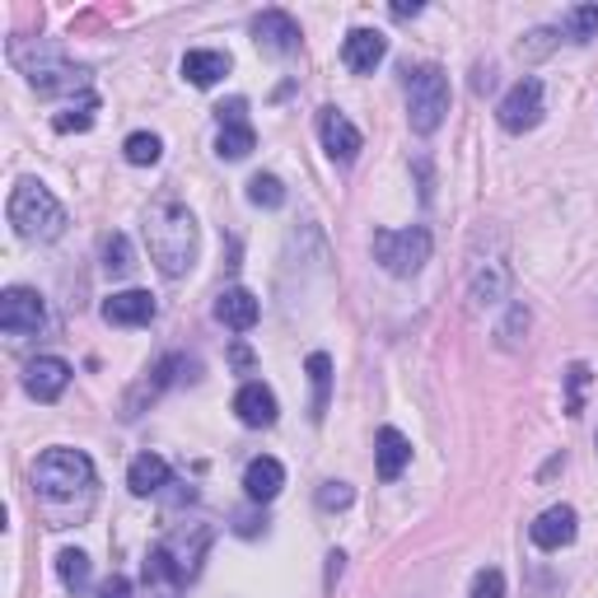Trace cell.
I'll return each instance as SVG.
<instances>
[{
    "label": "cell",
    "instance_id": "obj_16",
    "mask_svg": "<svg viewBox=\"0 0 598 598\" xmlns=\"http://www.w3.org/2000/svg\"><path fill=\"white\" fill-rule=\"evenodd\" d=\"M155 313H159V304L150 290H118L103 299V318L112 328H145Z\"/></svg>",
    "mask_w": 598,
    "mask_h": 598
},
{
    "label": "cell",
    "instance_id": "obj_36",
    "mask_svg": "<svg viewBox=\"0 0 598 598\" xmlns=\"http://www.w3.org/2000/svg\"><path fill=\"white\" fill-rule=\"evenodd\" d=\"M425 5H417V0H411V5H402V0H398V5H392V19H417Z\"/></svg>",
    "mask_w": 598,
    "mask_h": 598
},
{
    "label": "cell",
    "instance_id": "obj_15",
    "mask_svg": "<svg viewBox=\"0 0 598 598\" xmlns=\"http://www.w3.org/2000/svg\"><path fill=\"white\" fill-rule=\"evenodd\" d=\"M388 56V37L379 29H351L346 43H342V66L351 75H374V66H379Z\"/></svg>",
    "mask_w": 598,
    "mask_h": 598
},
{
    "label": "cell",
    "instance_id": "obj_32",
    "mask_svg": "<svg viewBox=\"0 0 598 598\" xmlns=\"http://www.w3.org/2000/svg\"><path fill=\"white\" fill-rule=\"evenodd\" d=\"M351 500H355V491L346 481H323L318 486V505H323V510H346Z\"/></svg>",
    "mask_w": 598,
    "mask_h": 598
},
{
    "label": "cell",
    "instance_id": "obj_8",
    "mask_svg": "<svg viewBox=\"0 0 598 598\" xmlns=\"http://www.w3.org/2000/svg\"><path fill=\"white\" fill-rule=\"evenodd\" d=\"M29 75V85L37 93H89V70L85 66H70L62 52L47 47L43 62H19Z\"/></svg>",
    "mask_w": 598,
    "mask_h": 598
},
{
    "label": "cell",
    "instance_id": "obj_7",
    "mask_svg": "<svg viewBox=\"0 0 598 598\" xmlns=\"http://www.w3.org/2000/svg\"><path fill=\"white\" fill-rule=\"evenodd\" d=\"M542 112H547V93H542V80L538 75H523L519 85H510V93L500 99L496 118L500 126L510 131V136H523V131H533L542 122Z\"/></svg>",
    "mask_w": 598,
    "mask_h": 598
},
{
    "label": "cell",
    "instance_id": "obj_19",
    "mask_svg": "<svg viewBox=\"0 0 598 598\" xmlns=\"http://www.w3.org/2000/svg\"><path fill=\"white\" fill-rule=\"evenodd\" d=\"M257 313H262V304H257L253 290L230 286V290L215 295V318H220V323L230 328V332H248V328L257 323Z\"/></svg>",
    "mask_w": 598,
    "mask_h": 598
},
{
    "label": "cell",
    "instance_id": "obj_24",
    "mask_svg": "<svg viewBox=\"0 0 598 598\" xmlns=\"http://www.w3.org/2000/svg\"><path fill=\"white\" fill-rule=\"evenodd\" d=\"M122 155H126V164L150 168V164H159V155H164V141L155 136V131H131V136L122 141Z\"/></svg>",
    "mask_w": 598,
    "mask_h": 598
},
{
    "label": "cell",
    "instance_id": "obj_21",
    "mask_svg": "<svg viewBox=\"0 0 598 598\" xmlns=\"http://www.w3.org/2000/svg\"><path fill=\"white\" fill-rule=\"evenodd\" d=\"M230 75V52H215V47H197L182 56V80L197 85V89H211Z\"/></svg>",
    "mask_w": 598,
    "mask_h": 598
},
{
    "label": "cell",
    "instance_id": "obj_10",
    "mask_svg": "<svg viewBox=\"0 0 598 598\" xmlns=\"http://www.w3.org/2000/svg\"><path fill=\"white\" fill-rule=\"evenodd\" d=\"M220 136H215V155L220 159H248L257 150V131L248 122V99H230L215 108Z\"/></svg>",
    "mask_w": 598,
    "mask_h": 598
},
{
    "label": "cell",
    "instance_id": "obj_25",
    "mask_svg": "<svg viewBox=\"0 0 598 598\" xmlns=\"http://www.w3.org/2000/svg\"><path fill=\"white\" fill-rule=\"evenodd\" d=\"M561 33L571 37V43H594L598 37V5H575L561 14Z\"/></svg>",
    "mask_w": 598,
    "mask_h": 598
},
{
    "label": "cell",
    "instance_id": "obj_2",
    "mask_svg": "<svg viewBox=\"0 0 598 598\" xmlns=\"http://www.w3.org/2000/svg\"><path fill=\"white\" fill-rule=\"evenodd\" d=\"M145 248H150V262L168 276L178 280L197 267V248H201V230H197V215L187 211L182 201L164 197L145 211Z\"/></svg>",
    "mask_w": 598,
    "mask_h": 598
},
{
    "label": "cell",
    "instance_id": "obj_22",
    "mask_svg": "<svg viewBox=\"0 0 598 598\" xmlns=\"http://www.w3.org/2000/svg\"><path fill=\"white\" fill-rule=\"evenodd\" d=\"M126 486L131 496H159L164 486H174V473H168V463L159 454H136L126 467Z\"/></svg>",
    "mask_w": 598,
    "mask_h": 598
},
{
    "label": "cell",
    "instance_id": "obj_12",
    "mask_svg": "<svg viewBox=\"0 0 598 598\" xmlns=\"http://www.w3.org/2000/svg\"><path fill=\"white\" fill-rule=\"evenodd\" d=\"M70 374L75 369L62 361V355H37V361L24 365V392L33 402H56L70 388Z\"/></svg>",
    "mask_w": 598,
    "mask_h": 598
},
{
    "label": "cell",
    "instance_id": "obj_1",
    "mask_svg": "<svg viewBox=\"0 0 598 598\" xmlns=\"http://www.w3.org/2000/svg\"><path fill=\"white\" fill-rule=\"evenodd\" d=\"M33 486H37V500H43L52 529H66L70 510L75 514L89 510L99 477H93V458L85 449H47V454L33 463Z\"/></svg>",
    "mask_w": 598,
    "mask_h": 598
},
{
    "label": "cell",
    "instance_id": "obj_28",
    "mask_svg": "<svg viewBox=\"0 0 598 598\" xmlns=\"http://www.w3.org/2000/svg\"><path fill=\"white\" fill-rule=\"evenodd\" d=\"M93 112H99V99H93V93H85V99L75 103V108L56 112V118H52V126L62 131V136H70V131H89V126H93Z\"/></svg>",
    "mask_w": 598,
    "mask_h": 598
},
{
    "label": "cell",
    "instance_id": "obj_17",
    "mask_svg": "<svg viewBox=\"0 0 598 598\" xmlns=\"http://www.w3.org/2000/svg\"><path fill=\"white\" fill-rule=\"evenodd\" d=\"M234 411H239V421L243 425H253V430H267V425H276V392L262 384V379H253V384H243L239 392H234Z\"/></svg>",
    "mask_w": 598,
    "mask_h": 598
},
{
    "label": "cell",
    "instance_id": "obj_14",
    "mask_svg": "<svg viewBox=\"0 0 598 598\" xmlns=\"http://www.w3.org/2000/svg\"><path fill=\"white\" fill-rule=\"evenodd\" d=\"M575 533H579V514L571 510V505H552V510H542V514L529 523L533 547H542V552H561V547H571Z\"/></svg>",
    "mask_w": 598,
    "mask_h": 598
},
{
    "label": "cell",
    "instance_id": "obj_33",
    "mask_svg": "<svg viewBox=\"0 0 598 598\" xmlns=\"http://www.w3.org/2000/svg\"><path fill=\"white\" fill-rule=\"evenodd\" d=\"M566 379H571V402H566V411H571V417H579V407H585V402H579V392H585V384H589V365L575 361V365L566 369Z\"/></svg>",
    "mask_w": 598,
    "mask_h": 598
},
{
    "label": "cell",
    "instance_id": "obj_37",
    "mask_svg": "<svg viewBox=\"0 0 598 598\" xmlns=\"http://www.w3.org/2000/svg\"><path fill=\"white\" fill-rule=\"evenodd\" d=\"M234 365H239V369H248V365H253V355L243 351V346H234Z\"/></svg>",
    "mask_w": 598,
    "mask_h": 598
},
{
    "label": "cell",
    "instance_id": "obj_34",
    "mask_svg": "<svg viewBox=\"0 0 598 598\" xmlns=\"http://www.w3.org/2000/svg\"><path fill=\"white\" fill-rule=\"evenodd\" d=\"M552 47H556V33L552 29H533L529 43H523V52H529V56H547Z\"/></svg>",
    "mask_w": 598,
    "mask_h": 598
},
{
    "label": "cell",
    "instance_id": "obj_31",
    "mask_svg": "<svg viewBox=\"0 0 598 598\" xmlns=\"http://www.w3.org/2000/svg\"><path fill=\"white\" fill-rule=\"evenodd\" d=\"M467 598H505V571L486 566L473 575V589H467Z\"/></svg>",
    "mask_w": 598,
    "mask_h": 598
},
{
    "label": "cell",
    "instance_id": "obj_23",
    "mask_svg": "<svg viewBox=\"0 0 598 598\" xmlns=\"http://www.w3.org/2000/svg\"><path fill=\"white\" fill-rule=\"evenodd\" d=\"M309 384H313L309 417L323 421V417H328V398H332V355H328V351H313V355H309Z\"/></svg>",
    "mask_w": 598,
    "mask_h": 598
},
{
    "label": "cell",
    "instance_id": "obj_6",
    "mask_svg": "<svg viewBox=\"0 0 598 598\" xmlns=\"http://www.w3.org/2000/svg\"><path fill=\"white\" fill-rule=\"evenodd\" d=\"M47 328V299L29 290V286H10L0 295V332L24 342V336H37Z\"/></svg>",
    "mask_w": 598,
    "mask_h": 598
},
{
    "label": "cell",
    "instance_id": "obj_30",
    "mask_svg": "<svg viewBox=\"0 0 598 598\" xmlns=\"http://www.w3.org/2000/svg\"><path fill=\"white\" fill-rule=\"evenodd\" d=\"M523 332H529V309H523V304H510V313H505V323L496 328L500 346H505V351H519Z\"/></svg>",
    "mask_w": 598,
    "mask_h": 598
},
{
    "label": "cell",
    "instance_id": "obj_13",
    "mask_svg": "<svg viewBox=\"0 0 598 598\" xmlns=\"http://www.w3.org/2000/svg\"><path fill=\"white\" fill-rule=\"evenodd\" d=\"M299 24H295V14H286V10H262L257 19H253V43L262 47V52H272V56H290V52H299Z\"/></svg>",
    "mask_w": 598,
    "mask_h": 598
},
{
    "label": "cell",
    "instance_id": "obj_9",
    "mask_svg": "<svg viewBox=\"0 0 598 598\" xmlns=\"http://www.w3.org/2000/svg\"><path fill=\"white\" fill-rule=\"evenodd\" d=\"M467 295H473L477 309H500L505 299H510V262H505V253H477L473 267H467Z\"/></svg>",
    "mask_w": 598,
    "mask_h": 598
},
{
    "label": "cell",
    "instance_id": "obj_26",
    "mask_svg": "<svg viewBox=\"0 0 598 598\" xmlns=\"http://www.w3.org/2000/svg\"><path fill=\"white\" fill-rule=\"evenodd\" d=\"M248 201L262 206V211H280V206H286V182H280L276 174H253L248 178Z\"/></svg>",
    "mask_w": 598,
    "mask_h": 598
},
{
    "label": "cell",
    "instance_id": "obj_18",
    "mask_svg": "<svg viewBox=\"0 0 598 598\" xmlns=\"http://www.w3.org/2000/svg\"><path fill=\"white\" fill-rule=\"evenodd\" d=\"M407 463H411V440L402 430L384 425L379 440H374V473H379V481H398Z\"/></svg>",
    "mask_w": 598,
    "mask_h": 598
},
{
    "label": "cell",
    "instance_id": "obj_11",
    "mask_svg": "<svg viewBox=\"0 0 598 598\" xmlns=\"http://www.w3.org/2000/svg\"><path fill=\"white\" fill-rule=\"evenodd\" d=\"M318 141H323V150H328L336 164H355V155L365 150V136L355 131V122L346 118L342 108H323V112H318Z\"/></svg>",
    "mask_w": 598,
    "mask_h": 598
},
{
    "label": "cell",
    "instance_id": "obj_5",
    "mask_svg": "<svg viewBox=\"0 0 598 598\" xmlns=\"http://www.w3.org/2000/svg\"><path fill=\"white\" fill-rule=\"evenodd\" d=\"M374 262L388 276H417L430 262V230L425 224H407V230H374Z\"/></svg>",
    "mask_w": 598,
    "mask_h": 598
},
{
    "label": "cell",
    "instance_id": "obj_4",
    "mask_svg": "<svg viewBox=\"0 0 598 598\" xmlns=\"http://www.w3.org/2000/svg\"><path fill=\"white\" fill-rule=\"evenodd\" d=\"M449 118V75L430 62L407 70V122L417 136H435Z\"/></svg>",
    "mask_w": 598,
    "mask_h": 598
},
{
    "label": "cell",
    "instance_id": "obj_3",
    "mask_svg": "<svg viewBox=\"0 0 598 598\" xmlns=\"http://www.w3.org/2000/svg\"><path fill=\"white\" fill-rule=\"evenodd\" d=\"M5 215H10L14 234L24 243H52V239L66 234V206L56 201L52 187L37 182V178H19L14 182V192L5 201Z\"/></svg>",
    "mask_w": 598,
    "mask_h": 598
},
{
    "label": "cell",
    "instance_id": "obj_38",
    "mask_svg": "<svg viewBox=\"0 0 598 598\" xmlns=\"http://www.w3.org/2000/svg\"><path fill=\"white\" fill-rule=\"evenodd\" d=\"M594 449H598V430H594Z\"/></svg>",
    "mask_w": 598,
    "mask_h": 598
},
{
    "label": "cell",
    "instance_id": "obj_20",
    "mask_svg": "<svg viewBox=\"0 0 598 598\" xmlns=\"http://www.w3.org/2000/svg\"><path fill=\"white\" fill-rule=\"evenodd\" d=\"M280 486H286V467H280L276 458H253L248 467H243V491H248L253 505H267L280 496Z\"/></svg>",
    "mask_w": 598,
    "mask_h": 598
},
{
    "label": "cell",
    "instance_id": "obj_27",
    "mask_svg": "<svg viewBox=\"0 0 598 598\" xmlns=\"http://www.w3.org/2000/svg\"><path fill=\"white\" fill-rule=\"evenodd\" d=\"M56 575H62V585L80 594L89 585V556L80 547H66L62 556H56Z\"/></svg>",
    "mask_w": 598,
    "mask_h": 598
},
{
    "label": "cell",
    "instance_id": "obj_29",
    "mask_svg": "<svg viewBox=\"0 0 598 598\" xmlns=\"http://www.w3.org/2000/svg\"><path fill=\"white\" fill-rule=\"evenodd\" d=\"M103 267H108V276H126L131 267H136L126 234H108V243H103Z\"/></svg>",
    "mask_w": 598,
    "mask_h": 598
},
{
    "label": "cell",
    "instance_id": "obj_35",
    "mask_svg": "<svg viewBox=\"0 0 598 598\" xmlns=\"http://www.w3.org/2000/svg\"><path fill=\"white\" fill-rule=\"evenodd\" d=\"M99 598H131V579L126 575H108L99 585Z\"/></svg>",
    "mask_w": 598,
    "mask_h": 598
}]
</instances>
